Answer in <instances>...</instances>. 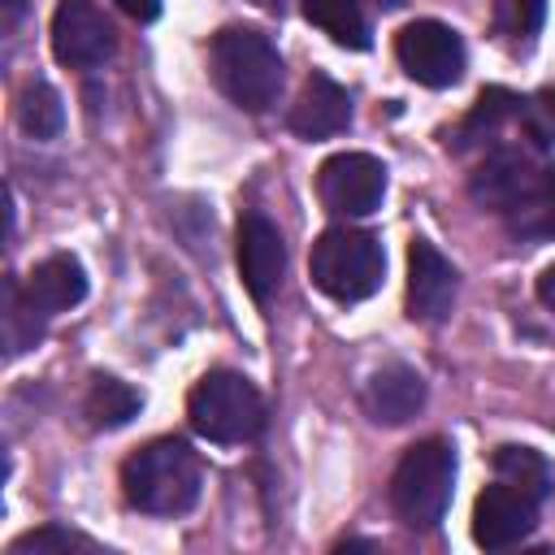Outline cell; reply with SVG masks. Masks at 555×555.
Returning a JSON list of instances; mask_svg holds the SVG:
<instances>
[{
	"label": "cell",
	"instance_id": "cell-1",
	"mask_svg": "<svg viewBox=\"0 0 555 555\" xmlns=\"http://www.w3.org/2000/svg\"><path fill=\"white\" fill-rule=\"evenodd\" d=\"M208 78L243 113H269L282 95L286 69L278 43L256 26H221L208 39Z\"/></svg>",
	"mask_w": 555,
	"mask_h": 555
},
{
	"label": "cell",
	"instance_id": "cell-2",
	"mask_svg": "<svg viewBox=\"0 0 555 555\" xmlns=\"http://www.w3.org/2000/svg\"><path fill=\"white\" fill-rule=\"evenodd\" d=\"M204 464L186 438H152L121 464V494L143 516H182L199 503Z\"/></svg>",
	"mask_w": 555,
	"mask_h": 555
},
{
	"label": "cell",
	"instance_id": "cell-3",
	"mask_svg": "<svg viewBox=\"0 0 555 555\" xmlns=\"http://www.w3.org/2000/svg\"><path fill=\"white\" fill-rule=\"evenodd\" d=\"M186 421L204 442L238 447L264 434V395L234 369H208L186 395Z\"/></svg>",
	"mask_w": 555,
	"mask_h": 555
},
{
	"label": "cell",
	"instance_id": "cell-4",
	"mask_svg": "<svg viewBox=\"0 0 555 555\" xmlns=\"http://www.w3.org/2000/svg\"><path fill=\"white\" fill-rule=\"evenodd\" d=\"M451 490H455V447L447 438L412 442L390 473V507L416 533L438 529V520L451 507Z\"/></svg>",
	"mask_w": 555,
	"mask_h": 555
},
{
	"label": "cell",
	"instance_id": "cell-5",
	"mask_svg": "<svg viewBox=\"0 0 555 555\" xmlns=\"http://www.w3.org/2000/svg\"><path fill=\"white\" fill-rule=\"evenodd\" d=\"M308 278L334 304H360L377 295L386 278V251L369 230H356L343 221L317 234L312 256H308Z\"/></svg>",
	"mask_w": 555,
	"mask_h": 555
},
{
	"label": "cell",
	"instance_id": "cell-6",
	"mask_svg": "<svg viewBox=\"0 0 555 555\" xmlns=\"http://www.w3.org/2000/svg\"><path fill=\"white\" fill-rule=\"evenodd\" d=\"M395 61L412 82L442 91L464 78L468 52H464V39L455 26H447L438 17H416L395 35Z\"/></svg>",
	"mask_w": 555,
	"mask_h": 555
},
{
	"label": "cell",
	"instance_id": "cell-7",
	"mask_svg": "<svg viewBox=\"0 0 555 555\" xmlns=\"http://www.w3.org/2000/svg\"><path fill=\"white\" fill-rule=\"evenodd\" d=\"M317 195L338 221L369 217L386 199V165L373 152H334L317 169Z\"/></svg>",
	"mask_w": 555,
	"mask_h": 555
},
{
	"label": "cell",
	"instance_id": "cell-8",
	"mask_svg": "<svg viewBox=\"0 0 555 555\" xmlns=\"http://www.w3.org/2000/svg\"><path fill=\"white\" fill-rule=\"evenodd\" d=\"M117 52V30L95 0H56L52 56L65 69H100Z\"/></svg>",
	"mask_w": 555,
	"mask_h": 555
},
{
	"label": "cell",
	"instance_id": "cell-9",
	"mask_svg": "<svg viewBox=\"0 0 555 555\" xmlns=\"http://www.w3.org/2000/svg\"><path fill=\"white\" fill-rule=\"evenodd\" d=\"M234 256H238L243 291L264 308V304L278 295L282 273H286V243H282V230H278L264 212L247 208V212L238 217V247H234Z\"/></svg>",
	"mask_w": 555,
	"mask_h": 555
},
{
	"label": "cell",
	"instance_id": "cell-10",
	"mask_svg": "<svg viewBox=\"0 0 555 555\" xmlns=\"http://www.w3.org/2000/svg\"><path fill=\"white\" fill-rule=\"evenodd\" d=\"M455 295H460L455 264L429 238H412V247H408V317L421 325H442L455 308Z\"/></svg>",
	"mask_w": 555,
	"mask_h": 555
},
{
	"label": "cell",
	"instance_id": "cell-11",
	"mask_svg": "<svg viewBox=\"0 0 555 555\" xmlns=\"http://www.w3.org/2000/svg\"><path fill=\"white\" fill-rule=\"evenodd\" d=\"M538 525V503L520 490H512L507 481H494L477 494L473 503V542L486 551H503L516 546L533 533Z\"/></svg>",
	"mask_w": 555,
	"mask_h": 555
},
{
	"label": "cell",
	"instance_id": "cell-12",
	"mask_svg": "<svg viewBox=\"0 0 555 555\" xmlns=\"http://www.w3.org/2000/svg\"><path fill=\"white\" fill-rule=\"evenodd\" d=\"M286 126L299 139H334V134H343L351 126V95H347V87H338L325 69H312L304 78L299 100L291 104Z\"/></svg>",
	"mask_w": 555,
	"mask_h": 555
},
{
	"label": "cell",
	"instance_id": "cell-13",
	"mask_svg": "<svg viewBox=\"0 0 555 555\" xmlns=\"http://www.w3.org/2000/svg\"><path fill=\"white\" fill-rule=\"evenodd\" d=\"M425 377L412 369V364H382L364 390H360V403L369 412L373 425H408L421 408H425Z\"/></svg>",
	"mask_w": 555,
	"mask_h": 555
},
{
	"label": "cell",
	"instance_id": "cell-14",
	"mask_svg": "<svg viewBox=\"0 0 555 555\" xmlns=\"http://www.w3.org/2000/svg\"><path fill=\"white\" fill-rule=\"evenodd\" d=\"M22 291L43 317H61V312H69V308H78L87 299V269H82L78 256L56 251V256H48V260H39L30 269Z\"/></svg>",
	"mask_w": 555,
	"mask_h": 555
},
{
	"label": "cell",
	"instance_id": "cell-15",
	"mask_svg": "<svg viewBox=\"0 0 555 555\" xmlns=\"http://www.w3.org/2000/svg\"><path fill=\"white\" fill-rule=\"evenodd\" d=\"M516 117H520V95L507 91V87H486V91L477 95V104L464 113V121L455 126V134H451L447 143H451V152L486 147V143H494L499 130H503L507 121H516Z\"/></svg>",
	"mask_w": 555,
	"mask_h": 555
},
{
	"label": "cell",
	"instance_id": "cell-16",
	"mask_svg": "<svg viewBox=\"0 0 555 555\" xmlns=\"http://www.w3.org/2000/svg\"><path fill=\"white\" fill-rule=\"evenodd\" d=\"M139 412H143V395L130 382L108 377V373H95L91 377V386L82 395V416H87L91 429H121Z\"/></svg>",
	"mask_w": 555,
	"mask_h": 555
},
{
	"label": "cell",
	"instance_id": "cell-17",
	"mask_svg": "<svg viewBox=\"0 0 555 555\" xmlns=\"http://www.w3.org/2000/svg\"><path fill=\"white\" fill-rule=\"evenodd\" d=\"M494 477L499 481H507L512 490H520V494H529L533 503H546L551 499V490H555V477H551V464L542 460V451H533V447H520V442H503L499 451H494Z\"/></svg>",
	"mask_w": 555,
	"mask_h": 555
},
{
	"label": "cell",
	"instance_id": "cell-18",
	"mask_svg": "<svg viewBox=\"0 0 555 555\" xmlns=\"http://www.w3.org/2000/svg\"><path fill=\"white\" fill-rule=\"evenodd\" d=\"M299 9L338 48H351V52H364L369 48V17H364V4L360 0H299Z\"/></svg>",
	"mask_w": 555,
	"mask_h": 555
},
{
	"label": "cell",
	"instance_id": "cell-19",
	"mask_svg": "<svg viewBox=\"0 0 555 555\" xmlns=\"http://www.w3.org/2000/svg\"><path fill=\"white\" fill-rule=\"evenodd\" d=\"M13 121L22 134L30 139H56L61 126H65V104H61V91L43 78H30L17 95H13Z\"/></svg>",
	"mask_w": 555,
	"mask_h": 555
},
{
	"label": "cell",
	"instance_id": "cell-20",
	"mask_svg": "<svg viewBox=\"0 0 555 555\" xmlns=\"http://www.w3.org/2000/svg\"><path fill=\"white\" fill-rule=\"evenodd\" d=\"M43 321H48V317L26 299L22 282L9 278V282H4V351H9V360L22 356L26 347H35V343L43 338Z\"/></svg>",
	"mask_w": 555,
	"mask_h": 555
},
{
	"label": "cell",
	"instance_id": "cell-21",
	"mask_svg": "<svg viewBox=\"0 0 555 555\" xmlns=\"http://www.w3.org/2000/svg\"><path fill=\"white\" fill-rule=\"evenodd\" d=\"M546 17V0H494V35L512 48H525Z\"/></svg>",
	"mask_w": 555,
	"mask_h": 555
},
{
	"label": "cell",
	"instance_id": "cell-22",
	"mask_svg": "<svg viewBox=\"0 0 555 555\" xmlns=\"http://www.w3.org/2000/svg\"><path fill=\"white\" fill-rule=\"evenodd\" d=\"M52 551H100V542L78 529H65V525H39V529L13 538L4 555H52Z\"/></svg>",
	"mask_w": 555,
	"mask_h": 555
},
{
	"label": "cell",
	"instance_id": "cell-23",
	"mask_svg": "<svg viewBox=\"0 0 555 555\" xmlns=\"http://www.w3.org/2000/svg\"><path fill=\"white\" fill-rule=\"evenodd\" d=\"M520 130H525V139L538 147V152H546V147H555V87H542V91H533V95H525L520 100Z\"/></svg>",
	"mask_w": 555,
	"mask_h": 555
},
{
	"label": "cell",
	"instance_id": "cell-24",
	"mask_svg": "<svg viewBox=\"0 0 555 555\" xmlns=\"http://www.w3.org/2000/svg\"><path fill=\"white\" fill-rule=\"evenodd\" d=\"M113 4L134 22H156L160 17V0H113Z\"/></svg>",
	"mask_w": 555,
	"mask_h": 555
},
{
	"label": "cell",
	"instance_id": "cell-25",
	"mask_svg": "<svg viewBox=\"0 0 555 555\" xmlns=\"http://www.w3.org/2000/svg\"><path fill=\"white\" fill-rule=\"evenodd\" d=\"M538 299H542V308H551V312H555V260L538 273Z\"/></svg>",
	"mask_w": 555,
	"mask_h": 555
},
{
	"label": "cell",
	"instance_id": "cell-26",
	"mask_svg": "<svg viewBox=\"0 0 555 555\" xmlns=\"http://www.w3.org/2000/svg\"><path fill=\"white\" fill-rule=\"evenodd\" d=\"M22 9H26L22 0H4V30H13V26H17V17H22Z\"/></svg>",
	"mask_w": 555,
	"mask_h": 555
}]
</instances>
